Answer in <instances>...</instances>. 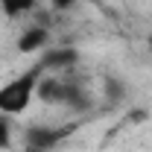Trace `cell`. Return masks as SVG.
Listing matches in <instances>:
<instances>
[{
  "label": "cell",
  "mask_w": 152,
  "mask_h": 152,
  "mask_svg": "<svg viewBox=\"0 0 152 152\" xmlns=\"http://www.w3.org/2000/svg\"><path fill=\"white\" fill-rule=\"evenodd\" d=\"M146 50H149V56H152V32L146 35Z\"/></svg>",
  "instance_id": "obj_11"
},
{
  "label": "cell",
  "mask_w": 152,
  "mask_h": 152,
  "mask_svg": "<svg viewBox=\"0 0 152 152\" xmlns=\"http://www.w3.org/2000/svg\"><path fill=\"white\" fill-rule=\"evenodd\" d=\"M44 73H58V70H70L79 64V53L73 47H47L41 58L35 61Z\"/></svg>",
  "instance_id": "obj_3"
},
{
  "label": "cell",
  "mask_w": 152,
  "mask_h": 152,
  "mask_svg": "<svg viewBox=\"0 0 152 152\" xmlns=\"http://www.w3.org/2000/svg\"><path fill=\"white\" fill-rule=\"evenodd\" d=\"M70 129H56V126H29L23 132V152H47L53 149L61 137H67Z\"/></svg>",
  "instance_id": "obj_2"
},
{
  "label": "cell",
  "mask_w": 152,
  "mask_h": 152,
  "mask_svg": "<svg viewBox=\"0 0 152 152\" xmlns=\"http://www.w3.org/2000/svg\"><path fill=\"white\" fill-rule=\"evenodd\" d=\"M38 6V0H0V9L6 18H20V15H29Z\"/></svg>",
  "instance_id": "obj_7"
},
{
  "label": "cell",
  "mask_w": 152,
  "mask_h": 152,
  "mask_svg": "<svg viewBox=\"0 0 152 152\" xmlns=\"http://www.w3.org/2000/svg\"><path fill=\"white\" fill-rule=\"evenodd\" d=\"M64 88H67V79L47 73V76L38 79L35 99H41L44 105H58V108H61V102H64Z\"/></svg>",
  "instance_id": "obj_4"
},
{
  "label": "cell",
  "mask_w": 152,
  "mask_h": 152,
  "mask_svg": "<svg viewBox=\"0 0 152 152\" xmlns=\"http://www.w3.org/2000/svg\"><path fill=\"white\" fill-rule=\"evenodd\" d=\"M94 105V99H91V94L82 88V85H76V82H67V88H64V102H61V108H67V111H88Z\"/></svg>",
  "instance_id": "obj_6"
},
{
  "label": "cell",
  "mask_w": 152,
  "mask_h": 152,
  "mask_svg": "<svg viewBox=\"0 0 152 152\" xmlns=\"http://www.w3.org/2000/svg\"><path fill=\"white\" fill-rule=\"evenodd\" d=\"M50 44V32L44 26H29L18 35V53H41Z\"/></svg>",
  "instance_id": "obj_5"
},
{
  "label": "cell",
  "mask_w": 152,
  "mask_h": 152,
  "mask_svg": "<svg viewBox=\"0 0 152 152\" xmlns=\"http://www.w3.org/2000/svg\"><path fill=\"white\" fill-rule=\"evenodd\" d=\"M44 76V70L32 64V70H23L20 76L9 79L6 85H0V114L6 117H18L29 108V102L35 99V88L38 79Z\"/></svg>",
  "instance_id": "obj_1"
},
{
  "label": "cell",
  "mask_w": 152,
  "mask_h": 152,
  "mask_svg": "<svg viewBox=\"0 0 152 152\" xmlns=\"http://www.w3.org/2000/svg\"><path fill=\"white\" fill-rule=\"evenodd\" d=\"M12 146V123L6 114H0V149H9Z\"/></svg>",
  "instance_id": "obj_9"
},
{
  "label": "cell",
  "mask_w": 152,
  "mask_h": 152,
  "mask_svg": "<svg viewBox=\"0 0 152 152\" xmlns=\"http://www.w3.org/2000/svg\"><path fill=\"white\" fill-rule=\"evenodd\" d=\"M102 91H105L108 102H120V99H126V82L108 73V76H102Z\"/></svg>",
  "instance_id": "obj_8"
},
{
  "label": "cell",
  "mask_w": 152,
  "mask_h": 152,
  "mask_svg": "<svg viewBox=\"0 0 152 152\" xmlns=\"http://www.w3.org/2000/svg\"><path fill=\"white\" fill-rule=\"evenodd\" d=\"M56 9H70V6H76V3H85V0H50Z\"/></svg>",
  "instance_id": "obj_10"
}]
</instances>
